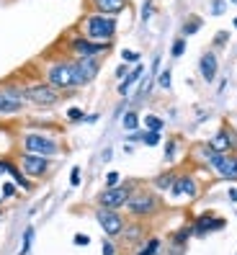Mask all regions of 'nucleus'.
<instances>
[{
	"instance_id": "nucleus-14",
	"label": "nucleus",
	"mask_w": 237,
	"mask_h": 255,
	"mask_svg": "<svg viewBox=\"0 0 237 255\" xmlns=\"http://www.w3.org/2000/svg\"><path fill=\"white\" fill-rule=\"evenodd\" d=\"M225 227H227V219H222V217H217L212 212L196 217L194 224H191V230H194L196 237H206V235H212V232H222Z\"/></svg>"
},
{
	"instance_id": "nucleus-26",
	"label": "nucleus",
	"mask_w": 237,
	"mask_h": 255,
	"mask_svg": "<svg viewBox=\"0 0 237 255\" xmlns=\"http://www.w3.org/2000/svg\"><path fill=\"white\" fill-rule=\"evenodd\" d=\"M18 193H21V191H18V186L13 183L10 178L0 183V196H3V201H13V199H18Z\"/></svg>"
},
{
	"instance_id": "nucleus-16",
	"label": "nucleus",
	"mask_w": 237,
	"mask_h": 255,
	"mask_svg": "<svg viewBox=\"0 0 237 255\" xmlns=\"http://www.w3.org/2000/svg\"><path fill=\"white\" fill-rule=\"evenodd\" d=\"M93 8V13H98V16H109V18H118L121 13L126 10L129 0H88Z\"/></svg>"
},
{
	"instance_id": "nucleus-10",
	"label": "nucleus",
	"mask_w": 237,
	"mask_h": 255,
	"mask_svg": "<svg viewBox=\"0 0 237 255\" xmlns=\"http://www.w3.org/2000/svg\"><path fill=\"white\" fill-rule=\"evenodd\" d=\"M16 162H18V168L23 170L26 178H31V181H41V178H47L49 170H52V165L54 160L49 157H41V155H31V152H21L18 149V155H16Z\"/></svg>"
},
{
	"instance_id": "nucleus-40",
	"label": "nucleus",
	"mask_w": 237,
	"mask_h": 255,
	"mask_svg": "<svg viewBox=\"0 0 237 255\" xmlns=\"http://www.w3.org/2000/svg\"><path fill=\"white\" fill-rule=\"evenodd\" d=\"M72 243H75L78 248H88V245H91V235H85V232H75Z\"/></svg>"
},
{
	"instance_id": "nucleus-50",
	"label": "nucleus",
	"mask_w": 237,
	"mask_h": 255,
	"mask_svg": "<svg viewBox=\"0 0 237 255\" xmlns=\"http://www.w3.org/2000/svg\"><path fill=\"white\" fill-rule=\"evenodd\" d=\"M3 204H5V201H3V196H0V206H3Z\"/></svg>"
},
{
	"instance_id": "nucleus-1",
	"label": "nucleus",
	"mask_w": 237,
	"mask_h": 255,
	"mask_svg": "<svg viewBox=\"0 0 237 255\" xmlns=\"http://www.w3.org/2000/svg\"><path fill=\"white\" fill-rule=\"evenodd\" d=\"M41 80L49 83L52 88H57L59 93H75L80 88H85L88 83L80 78V72L75 70L70 57H57V59H49L41 70Z\"/></svg>"
},
{
	"instance_id": "nucleus-35",
	"label": "nucleus",
	"mask_w": 237,
	"mask_h": 255,
	"mask_svg": "<svg viewBox=\"0 0 237 255\" xmlns=\"http://www.w3.org/2000/svg\"><path fill=\"white\" fill-rule=\"evenodd\" d=\"M170 54H173V59H178V57H183V54H186V39H183V36L173 39V44H170Z\"/></svg>"
},
{
	"instance_id": "nucleus-5",
	"label": "nucleus",
	"mask_w": 237,
	"mask_h": 255,
	"mask_svg": "<svg viewBox=\"0 0 237 255\" xmlns=\"http://www.w3.org/2000/svg\"><path fill=\"white\" fill-rule=\"evenodd\" d=\"M23 98H26V106L44 111V109H54L65 98V93H59L57 88H52L44 80H26L23 83Z\"/></svg>"
},
{
	"instance_id": "nucleus-17",
	"label": "nucleus",
	"mask_w": 237,
	"mask_h": 255,
	"mask_svg": "<svg viewBox=\"0 0 237 255\" xmlns=\"http://www.w3.org/2000/svg\"><path fill=\"white\" fill-rule=\"evenodd\" d=\"M5 175H8L10 181L18 186V191H23V193H31L34 186H36L31 178H26V175H23V170L18 168V162L13 160V157H5Z\"/></svg>"
},
{
	"instance_id": "nucleus-34",
	"label": "nucleus",
	"mask_w": 237,
	"mask_h": 255,
	"mask_svg": "<svg viewBox=\"0 0 237 255\" xmlns=\"http://www.w3.org/2000/svg\"><path fill=\"white\" fill-rule=\"evenodd\" d=\"M142 144H144V147H157V144H162V131H144Z\"/></svg>"
},
{
	"instance_id": "nucleus-49",
	"label": "nucleus",
	"mask_w": 237,
	"mask_h": 255,
	"mask_svg": "<svg viewBox=\"0 0 237 255\" xmlns=\"http://www.w3.org/2000/svg\"><path fill=\"white\" fill-rule=\"evenodd\" d=\"M0 219H3V206H0Z\"/></svg>"
},
{
	"instance_id": "nucleus-21",
	"label": "nucleus",
	"mask_w": 237,
	"mask_h": 255,
	"mask_svg": "<svg viewBox=\"0 0 237 255\" xmlns=\"http://www.w3.org/2000/svg\"><path fill=\"white\" fill-rule=\"evenodd\" d=\"M144 78V65L139 62V65H134V67H131L129 70V75H126V78L121 80V83H118V96H129V91H131V88H134V85H139V80Z\"/></svg>"
},
{
	"instance_id": "nucleus-9",
	"label": "nucleus",
	"mask_w": 237,
	"mask_h": 255,
	"mask_svg": "<svg viewBox=\"0 0 237 255\" xmlns=\"http://www.w3.org/2000/svg\"><path fill=\"white\" fill-rule=\"evenodd\" d=\"M65 44H67V54H70L72 59L101 57V54H106V52L111 49V44H106V41H91V39H85V36H80V34L70 36Z\"/></svg>"
},
{
	"instance_id": "nucleus-27",
	"label": "nucleus",
	"mask_w": 237,
	"mask_h": 255,
	"mask_svg": "<svg viewBox=\"0 0 237 255\" xmlns=\"http://www.w3.org/2000/svg\"><path fill=\"white\" fill-rule=\"evenodd\" d=\"M34 235H36V230L28 224V227L23 230V237H21V250H18V255H28L31 253V245H34Z\"/></svg>"
},
{
	"instance_id": "nucleus-4",
	"label": "nucleus",
	"mask_w": 237,
	"mask_h": 255,
	"mask_svg": "<svg viewBox=\"0 0 237 255\" xmlns=\"http://www.w3.org/2000/svg\"><path fill=\"white\" fill-rule=\"evenodd\" d=\"M118 34V21L109 16H98V13H85L80 18V36L91 41H106L114 44V36Z\"/></svg>"
},
{
	"instance_id": "nucleus-28",
	"label": "nucleus",
	"mask_w": 237,
	"mask_h": 255,
	"mask_svg": "<svg viewBox=\"0 0 237 255\" xmlns=\"http://www.w3.org/2000/svg\"><path fill=\"white\" fill-rule=\"evenodd\" d=\"M65 122H67V124H83V122H85V111H83L80 106H70V109L65 111Z\"/></svg>"
},
{
	"instance_id": "nucleus-47",
	"label": "nucleus",
	"mask_w": 237,
	"mask_h": 255,
	"mask_svg": "<svg viewBox=\"0 0 237 255\" xmlns=\"http://www.w3.org/2000/svg\"><path fill=\"white\" fill-rule=\"evenodd\" d=\"M0 178H5V157H0Z\"/></svg>"
},
{
	"instance_id": "nucleus-2",
	"label": "nucleus",
	"mask_w": 237,
	"mask_h": 255,
	"mask_svg": "<svg viewBox=\"0 0 237 255\" xmlns=\"http://www.w3.org/2000/svg\"><path fill=\"white\" fill-rule=\"evenodd\" d=\"M18 149L21 152H31L57 160L65 152V139L57 131H36V129H26L18 134Z\"/></svg>"
},
{
	"instance_id": "nucleus-3",
	"label": "nucleus",
	"mask_w": 237,
	"mask_h": 255,
	"mask_svg": "<svg viewBox=\"0 0 237 255\" xmlns=\"http://www.w3.org/2000/svg\"><path fill=\"white\" fill-rule=\"evenodd\" d=\"M162 209H165V199H162L155 188L139 186L134 193H131L129 204L124 206V214L129 219H150V217L162 214Z\"/></svg>"
},
{
	"instance_id": "nucleus-41",
	"label": "nucleus",
	"mask_w": 237,
	"mask_h": 255,
	"mask_svg": "<svg viewBox=\"0 0 237 255\" xmlns=\"http://www.w3.org/2000/svg\"><path fill=\"white\" fill-rule=\"evenodd\" d=\"M129 70H131V67H129V65H124V62L118 65V67H116V72H114V78H116V83H121V80L126 78V75H129Z\"/></svg>"
},
{
	"instance_id": "nucleus-7",
	"label": "nucleus",
	"mask_w": 237,
	"mask_h": 255,
	"mask_svg": "<svg viewBox=\"0 0 237 255\" xmlns=\"http://www.w3.org/2000/svg\"><path fill=\"white\" fill-rule=\"evenodd\" d=\"M139 188L137 181H124L116 188H103L96 196V209H111V212H124V206L129 204L131 193Z\"/></svg>"
},
{
	"instance_id": "nucleus-25",
	"label": "nucleus",
	"mask_w": 237,
	"mask_h": 255,
	"mask_svg": "<svg viewBox=\"0 0 237 255\" xmlns=\"http://www.w3.org/2000/svg\"><path fill=\"white\" fill-rule=\"evenodd\" d=\"M142 127H144V131H162L165 122L157 114H147V116H142Z\"/></svg>"
},
{
	"instance_id": "nucleus-22",
	"label": "nucleus",
	"mask_w": 237,
	"mask_h": 255,
	"mask_svg": "<svg viewBox=\"0 0 237 255\" xmlns=\"http://www.w3.org/2000/svg\"><path fill=\"white\" fill-rule=\"evenodd\" d=\"M175 178H178V170H165V173H160V175H155L152 178V188L157 191V193H162V191H170V186L175 183Z\"/></svg>"
},
{
	"instance_id": "nucleus-38",
	"label": "nucleus",
	"mask_w": 237,
	"mask_h": 255,
	"mask_svg": "<svg viewBox=\"0 0 237 255\" xmlns=\"http://www.w3.org/2000/svg\"><path fill=\"white\" fill-rule=\"evenodd\" d=\"M152 13H155V3H152V0H144L139 18H142V21H150V18H152Z\"/></svg>"
},
{
	"instance_id": "nucleus-23",
	"label": "nucleus",
	"mask_w": 237,
	"mask_h": 255,
	"mask_svg": "<svg viewBox=\"0 0 237 255\" xmlns=\"http://www.w3.org/2000/svg\"><path fill=\"white\" fill-rule=\"evenodd\" d=\"M162 253V237L152 235V237H147L144 243L134 250V255H160Z\"/></svg>"
},
{
	"instance_id": "nucleus-43",
	"label": "nucleus",
	"mask_w": 237,
	"mask_h": 255,
	"mask_svg": "<svg viewBox=\"0 0 237 255\" xmlns=\"http://www.w3.org/2000/svg\"><path fill=\"white\" fill-rule=\"evenodd\" d=\"M227 41H230V34H227V31H219V34H217V39H214V47L219 49V47H225Z\"/></svg>"
},
{
	"instance_id": "nucleus-32",
	"label": "nucleus",
	"mask_w": 237,
	"mask_h": 255,
	"mask_svg": "<svg viewBox=\"0 0 237 255\" xmlns=\"http://www.w3.org/2000/svg\"><path fill=\"white\" fill-rule=\"evenodd\" d=\"M121 62L129 65V67H131V65H139V62H142V54H139L137 49H121Z\"/></svg>"
},
{
	"instance_id": "nucleus-11",
	"label": "nucleus",
	"mask_w": 237,
	"mask_h": 255,
	"mask_svg": "<svg viewBox=\"0 0 237 255\" xmlns=\"http://www.w3.org/2000/svg\"><path fill=\"white\" fill-rule=\"evenodd\" d=\"M96 219H98L103 235H106L109 240H118L124 224L129 222V217L124 212H111V209H96Z\"/></svg>"
},
{
	"instance_id": "nucleus-19",
	"label": "nucleus",
	"mask_w": 237,
	"mask_h": 255,
	"mask_svg": "<svg viewBox=\"0 0 237 255\" xmlns=\"http://www.w3.org/2000/svg\"><path fill=\"white\" fill-rule=\"evenodd\" d=\"M191 237H194V230H191V224H183V227H178L175 232H170V255H183Z\"/></svg>"
},
{
	"instance_id": "nucleus-46",
	"label": "nucleus",
	"mask_w": 237,
	"mask_h": 255,
	"mask_svg": "<svg viewBox=\"0 0 237 255\" xmlns=\"http://www.w3.org/2000/svg\"><path fill=\"white\" fill-rule=\"evenodd\" d=\"M227 199H230L232 204H237V188H230V191H227Z\"/></svg>"
},
{
	"instance_id": "nucleus-33",
	"label": "nucleus",
	"mask_w": 237,
	"mask_h": 255,
	"mask_svg": "<svg viewBox=\"0 0 237 255\" xmlns=\"http://www.w3.org/2000/svg\"><path fill=\"white\" fill-rule=\"evenodd\" d=\"M155 83H157V88H162V91H170V88H173V72L170 70H160Z\"/></svg>"
},
{
	"instance_id": "nucleus-13",
	"label": "nucleus",
	"mask_w": 237,
	"mask_h": 255,
	"mask_svg": "<svg viewBox=\"0 0 237 255\" xmlns=\"http://www.w3.org/2000/svg\"><path fill=\"white\" fill-rule=\"evenodd\" d=\"M206 144H209L212 149H217V152H235V147H237V134L227 127V124H222L214 134H212V139H206Z\"/></svg>"
},
{
	"instance_id": "nucleus-6",
	"label": "nucleus",
	"mask_w": 237,
	"mask_h": 255,
	"mask_svg": "<svg viewBox=\"0 0 237 255\" xmlns=\"http://www.w3.org/2000/svg\"><path fill=\"white\" fill-rule=\"evenodd\" d=\"M26 98H23V83L10 78L0 83V119H13L26 111Z\"/></svg>"
},
{
	"instance_id": "nucleus-31",
	"label": "nucleus",
	"mask_w": 237,
	"mask_h": 255,
	"mask_svg": "<svg viewBox=\"0 0 237 255\" xmlns=\"http://www.w3.org/2000/svg\"><path fill=\"white\" fill-rule=\"evenodd\" d=\"M121 173L118 170H109L106 175H103V188H116V186H121Z\"/></svg>"
},
{
	"instance_id": "nucleus-12",
	"label": "nucleus",
	"mask_w": 237,
	"mask_h": 255,
	"mask_svg": "<svg viewBox=\"0 0 237 255\" xmlns=\"http://www.w3.org/2000/svg\"><path fill=\"white\" fill-rule=\"evenodd\" d=\"M144 240H147V224L139 222V219H129L124 224L121 235H118V243H121L124 248H131V250H137Z\"/></svg>"
},
{
	"instance_id": "nucleus-52",
	"label": "nucleus",
	"mask_w": 237,
	"mask_h": 255,
	"mask_svg": "<svg viewBox=\"0 0 237 255\" xmlns=\"http://www.w3.org/2000/svg\"><path fill=\"white\" fill-rule=\"evenodd\" d=\"M235 28H237V18H235Z\"/></svg>"
},
{
	"instance_id": "nucleus-20",
	"label": "nucleus",
	"mask_w": 237,
	"mask_h": 255,
	"mask_svg": "<svg viewBox=\"0 0 237 255\" xmlns=\"http://www.w3.org/2000/svg\"><path fill=\"white\" fill-rule=\"evenodd\" d=\"M199 72H201L204 83H214V80H217V75H219V59H217L214 52L201 54V59H199Z\"/></svg>"
},
{
	"instance_id": "nucleus-36",
	"label": "nucleus",
	"mask_w": 237,
	"mask_h": 255,
	"mask_svg": "<svg viewBox=\"0 0 237 255\" xmlns=\"http://www.w3.org/2000/svg\"><path fill=\"white\" fill-rule=\"evenodd\" d=\"M80 183H83V170H80V165H75V168L70 170V186L78 188Z\"/></svg>"
},
{
	"instance_id": "nucleus-44",
	"label": "nucleus",
	"mask_w": 237,
	"mask_h": 255,
	"mask_svg": "<svg viewBox=\"0 0 237 255\" xmlns=\"http://www.w3.org/2000/svg\"><path fill=\"white\" fill-rule=\"evenodd\" d=\"M101 160H103V162H111V160H114V147H106V149H103V152H101Z\"/></svg>"
},
{
	"instance_id": "nucleus-42",
	"label": "nucleus",
	"mask_w": 237,
	"mask_h": 255,
	"mask_svg": "<svg viewBox=\"0 0 237 255\" xmlns=\"http://www.w3.org/2000/svg\"><path fill=\"white\" fill-rule=\"evenodd\" d=\"M225 8H227L225 0H212V13H214V16H222V13H225Z\"/></svg>"
},
{
	"instance_id": "nucleus-37",
	"label": "nucleus",
	"mask_w": 237,
	"mask_h": 255,
	"mask_svg": "<svg viewBox=\"0 0 237 255\" xmlns=\"http://www.w3.org/2000/svg\"><path fill=\"white\" fill-rule=\"evenodd\" d=\"M101 255H118V248H116V243L114 240H103V245H101Z\"/></svg>"
},
{
	"instance_id": "nucleus-51",
	"label": "nucleus",
	"mask_w": 237,
	"mask_h": 255,
	"mask_svg": "<svg viewBox=\"0 0 237 255\" xmlns=\"http://www.w3.org/2000/svg\"><path fill=\"white\" fill-rule=\"evenodd\" d=\"M230 3H232V5H237V0H230Z\"/></svg>"
},
{
	"instance_id": "nucleus-29",
	"label": "nucleus",
	"mask_w": 237,
	"mask_h": 255,
	"mask_svg": "<svg viewBox=\"0 0 237 255\" xmlns=\"http://www.w3.org/2000/svg\"><path fill=\"white\" fill-rule=\"evenodd\" d=\"M178 147H181L178 137H168V139H165V155H162V160H165V162H173L175 155H178Z\"/></svg>"
},
{
	"instance_id": "nucleus-24",
	"label": "nucleus",
	"mask_w": 237,
	"mask_h": 255,
	"mask_svg": "<svg viewBox=\"0 0 237 255\" xmlns=\"http://www.w3.org/2000/svg\"><path fill=\"white\" fill-rule=\"evenodd\" d=\"M121 127H124L126 131H137V129L142 127V116L137 114V109H134V106H129V109H126V114L121 116Z\"/></svg>"
},
{
	"instance_id": "nucleus-48",
	"label": "nucleus",
	"mask_w": 237,
	"mask_h": 255,
	"mask_svg": "<svg viewBox=\"0 0 237 255\" xmlns=\"http://www.w3.org/2000/svg\"><path fill=\"white\" fill-rule=\"evenodd\" d=\"M134 149H137L134 144H124V152H126V155H134Z\"/></svg>"
},
{
	"instance_id": "nucleus-30",
	"label": "nucleus",
	"mask_w": 237,
	"mask_h": 255,
	"mask_svg": "<svg viewBox=\"0 0 237 255\" xmlns=\"http://www.w3.org/2000/svg\"><path fill=\"white\" fill-rule=\"evenodd\" d=\"M201 23H204L201 18H188V21L183 23V28H181V36H183V39L194 36V34L199 31V28H201Z\"/></svg>"
},
{
	"instance_id": "nucleus-18",
	"label": "nucleus",
	"mask_w": 237,
	"mask_h": 255,
	"mask_svg": "<svg viewBox=\"0 0 237 255\" xmlns=\"http://www.w3.org/2000/svg\"><path fill=\"white\" fill-rule=\"evenodd\" d=\"M72 59V57H70ZM72 65H75V70L80 72V78L91 85L96 78H98V72H101V57H88V59H72Z\"/></svg>"
},
{
	"instance_id": "nucleus-39",
	"label": "nucleus",
	"mask_w": 237,
	"mask_h": 255,
	"mask_svg": "<svg viewBox=\"0 0 237 255\" xmlns=\"http://www.w3.org/2000/svg\"><path fill=\"white\" fill-rule=\"evenodd\" d=\"M142 137H144V129H137V131H129L126 134V144H142Z\"/></svg>"
},
{
	"instance_id": "nucleus-8",
	"label": "nucleus",
	"mask_w": 237,
	"mask_h": 255,
	"mask_svg": "<svg viewBox=\"0 0 237 255\" xmlns=\"http://www.w3.org/2000/svg\"><path fill=\"white\" fill-rule=\"evenodd\" d=\"M201 183H199V178L194 175V173H178V178H175V183L170 186V191H168V196H170V201H199L201 199Z\"/></svg>"
},
{
	"instance_id": "nucleus-45",
	"label": "nucleus",
	"mask_w": 237,
	"mask_h": 255,
	"mask_svg": "<svg viewBox=\"0 0 237 255\" xmlns=\"http://www.w3.org/2000/svg\"><path fill=\"white\" fill-rule=\"evenodd\" d=\"M98 119H101V114H85V122L83 124H98Z\"/></svg>"
},
{
	"instance_id": "nucleus-15",
	"label": "nucleus",
	"mask_w": 237,
	"mask_h": 255,
	"mask_svg": "<svg viewBox=\"0 0 237 255\" xmlns=\"http://www.w3.org/2000/svg\"><path fill=\"white\" fill-rule=\"evenodd\" d=\"M212 173H217L222 181H230V183H237V152H230V155H219L217 165L212 168Z\"/></svg>"
}]
</instances>
